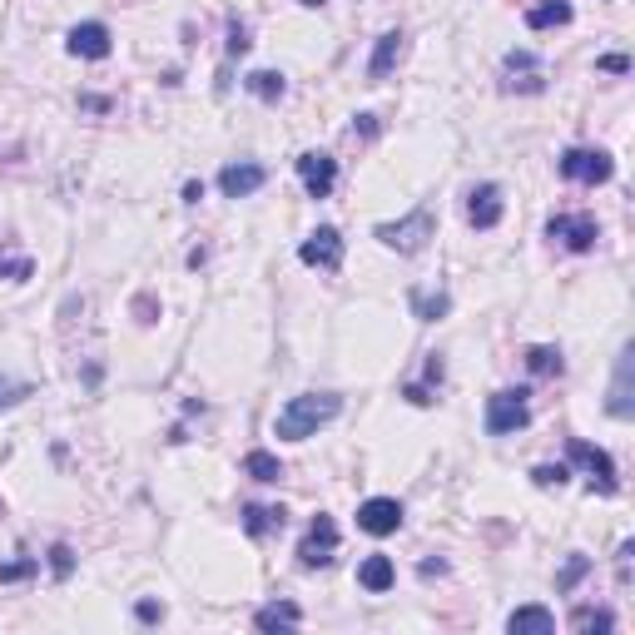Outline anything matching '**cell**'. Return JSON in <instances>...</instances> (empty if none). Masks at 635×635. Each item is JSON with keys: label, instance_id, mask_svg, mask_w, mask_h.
I'll return each instance as SVG.
<instances>
[{"label": "cell", "instance_id": "1", "mask_svg": "<svg viewBox=\"0 0 635 635\" xmlns=\"http://www.w3.org/2000/svg\"><path fill=\"white\" fill-rule=\"evenodd\" d=\"M338 412H343V397H338V392H303V397H293V402L278 412V437H283V442H303V437H313L318 427H328Z\"/></svg>", "mask_w": 635, "mask_h": 635}, {"label": "cell", "instance_id": "2", "mask_svg": "<svg viewBox=\"0 0 635 635\" xmlns=\"http://www.w3.org/2000/svg\"><path fill=\"white\" fill-rule=\"evenodd\" d=\"M571 462L576 467H586V477H591V492H601V497H616V462L601 452V447H591V442H581V437H571Z\"/></svg>", "mask_w": 635, "mask_h": 635}, {"label": "cell", "instance_id": "3", "mask_svg": "<svg viewBox=\"0 0 635 635\" xmlns=\"http://www.w3.org/2000/svg\"><path fill=\"white\" fill-rule=\"evenodd\" d=\"M378 239L387 249H397V254H417L432 239V209H417L402 224H378Z\"/></svg>", "mask_w": 635, "mask_h": 635}, {"label": "cell", "instance_id": "4", "mask_svg": "<svg viewBox=\"0 0 635 635\" xmlns=\"http://www.w3.org/2000/svg\"><path fill=\"white\" fill-rule=\"evenodd\" d=\"M561 174L576 184H606L616 174V159L606 149H566L561 154Z\"/></svg>", "mask_w": 635, "mask_h": 635}, {"label": "cell", "instance_id": "5", "mask_svg": "<svg viewBox=\"0 0 635 635\" xmlns=\"http://www.w3.org/2000/svg\"><path fill=\"white\" fill-rule=\"evenodd\" d=\"M338 556V521L333 516H313V526H308V536H303V546H298V561L308 566V571H318V566H328Z\"/></svg>", "mask_w": 635, "mask_h": 635}, {"label": "cell", "instance_id": "6", "mask_svg": "<svg viewBox=\"0 0 635 635\" xmlns=\"http://www.w3.org/2000/svg\"><path fill=\"white\" fill-rule=\"evenodd\" d=\"M531 422V407H526V392L516 387V392H497L492 402H487V432L492 437H507V432H521Z\"/></svg>", "mask_w": 635, "mask_h": 635}, {"label": "cell", "instance_id": "7", "mask_svg": "<svg viewBox=\"0 0 635 635\" xmlns=\"http://www.w3.org/2000/svg\"><path fill=\"white\" fill-rule=\"evenodd\" d=\"M546 234H551V239H561L571 254H591V249H596V239H601V229H596V219H591V214H556V219L546 224Z\"/></svg>", "mask_w": 635, "mask_h": 635}, {"label": "cell", "instance_id": "8", "mask_svg": "<svg viewBox=\"0 0 635 635\" xmlns=\"http://www.w3.org/2000/svg\"><path fill=\"white\" fill-rule=\"evenodd\" d=\"M298 179L313 199H328L333 184H338V159L323 154V149H308V154H298Z\"/></svg>", "mask_w": 635, "mask_h": 635}, {"label": "cell", "instance_id": "9", "mask_svg": "<svg viewBox=\"0 0 635 635\" xmlns=\"http://www.w3.org/2000/svg\"><path fill=\"white\" fill-rule=\"evenodd\" d=\"M110 45H115V35H110V25H100V20L75 25V30H70V40H65V50H70V55H80V60H105V55H110Z\"/></svg>", "mask_w": 635, "mask_h": 635}, {"label": "cell", "instance_id": "10", "mask_svg": "<svg viewBox=\"0 0 635 635\" xmlns=\"http://www.w3.org/2000/svg\"><path fill=\"white\" fill-rule=\"evenodd\" d=\"M298 258H303L308 268H328V273H333V268L343 263V239H338V229H328V224H323L318 234H308V239H303V249H298Z\"/></svg>", "mask_w": 635, "mask_h": 635}, {"label": "cell", "instance_id": "11", "mask_svg": "<svg viewBox=\"0 0 635 635\" xmlns=\"http://www.w3.org/2000/svg\"><path fill=\"white\" fill-rule=\"evenodd\" d=\"M358 526H363L368 536H392V531L402 526V507H397L392 497H373V502L358 507Z\"/></svg>", "mask_w": 635, "mask_h": 635}, {"label": "cell", "instance_id": "12", "mask_svg": "<svg viewBox=\"0 0 635 635\" xmlns=\"http://www.w3.org/2000/svg\"><path fill=\"white\" fill-rule=\"evenodd\" d=\"M467 219H472V229H497L502 224V189L497 184H477L472 199H467Z\"/></svg>", "mask_w": 635, "mask_h": 635}, {"label": "cell", "instance_id": "13", "mask_svg": "<svg viewBox=\"0 0 635 635\" xmlns=\"http://www.w3.org/2000/svg\"><path fill=\"white\" fill-rule=\"evenodd\" d=\"M263 179H268L263 164H229V169L219 174V189H224L229 199H249V194L263 189Z\"/></svg>", "mask_w": 635, "mask_h": 635}, {"label": "cell", "instance_id": "14", "mask_svg": "<svg viewBox=\"0 0 635 635\" xmlns=\"http://www.w3.org/2000/svg\"><path fill=\"white\" fill-rule=\"evenodd\" d=\"M611 417H631L635 412V397H631V348L616 358V382H611Z\"/></svg>", "mask_w": 635, "mask_h": 635}, {"label": "cell", "instance_id": "15", "mask_svg": "<svg viewBox=\"0 0 635 635\" xmlns=\"http://www.w3.org/2000/svg\"><path fill=\"white\" fill-rule=\"evenodd\" d=\"M392 581H397V566H392V556H382V551H378V556H368V561L358 566V586H363V591H373V596H382Z\"/></svg>", "mask_w": 635, "mask_h": 635}, {"label": "cell", "instance_id": "16", "mask_svg": "<svg viewBox=\"0 0 635 635\" xmlns=\"http://www.w3.org/2000/svg\"><path fill=\"white\" fill-rule=\"evenodd\" d=\"M507 631L511 635H521V631L551 635V631H556V616H551L546 606H521V611H511V616H507Z\"/></svg>", "mask_w": 635, "mask_h": 635}, {"label": "cell", "instance_id": "17", "mask_svg": "<svg viewBox=\"0 0 635 635\" xmlns=\"http://www.w3.org/2000/svg\"><path fill=\"white\" fill-rule=\"evenodd\" d=\"M526 25L531 30H551V25H571V0H536L526 10Z\"/></svg>", "mask_w": 635, "mask_h": 635}, {"label": "cell", "instance_id": "18", "mask_svg": "<svg viewBox=\"0 0 635 635\" xmlns=\"http://www.w3.org/2000/svg\"><path fill=\"white\" fill-rule=\"evenodd\" d=\"M397 60H402V35L387 30V35L378 40V50H373V60H368V75H373V80H387Z\"/></svg>", "mask_w": 635, "mask_h": 635}, {"label": "cell", "instance_id": "19", "mask_svg": "<svg viewBox=\"0 0 635 635\" xmlns=\"http://www.w3.org/2000/svg\"><path fill=\"white\" fill-rule=\"evenodd\" d=\"M283 521H288V511H283V507H258V502H249V507H244V531H249V536L283 531Z\"/></svg>", "mask_w": 635, "mask_h": 635}, {"label": "cell", "instance_id": "20", "mask_svg": "<svg viewBox=\"0 0 635 635\" xmlns=\"http://www.w3.org/2000/svg\"><path fill=\"white\" fill-rule=\"evenodd\" d=\"M303 621V611L293 606V601H278V606H263L254 616V626L258 631H278V626H298Z\"/></svg>", "mask_w": 635, "mask_h": 635}, {"label": "cell", "instance_id": "21", "mask_svg": "<svg viewBox=\"0 0 635 635\" xmlns=\"http://www.w3.org/2000/svg\"><path fill=\"white\" fill-rule=\"evenodd\" d=\"M244 472H249L254 482H278V477H283V462H278L273 452H249V457H244Z\"/></svg>", "mask_w": 635, "mask_h": 635}, {"label": "cell", "instance_id": "22", "mask_svg": "<svg viewBox=\"0 0 635 635\" xmlns=\"http://www.w3.org/2000/svg\"><path fill=\"white\" fill-rule=\"evenodd\" d=\"M571 631H616V616L596 611V606H581V611H571Z\"/></svg>", "mask_w": 635, "mask_h": 635}, {"label": "cell", "instance_id": "23", "mask_svg": "<svg viewBox=\"0 0 635 635\" xmlns=\"http://www.w3.org/2000/svg\"><path fill=\"white\" fill-rule=\"evenodd\" d=\"M244 85H249V90H254L258 100H283V90H288V85H283V75H278V70H254V75H249V80H244Z\"/></svg>", "mask_w": 635, "mask_h": 635}, {"label": "cell", "instance_id": "24", "mask_svg": "<svg viewBox=\"0 0 635 635\" xmlns=\"http://www.w3.org/2000/svg\"><path fill=\"white\" fill-rule=\"evenodd\" d=\"M526 368H531L536 378H556V373H561V353H556V348H531V353H526Z\"/></svg>", "mask_w": 635, "mask_h": 635}, {"label": "cell", "instance_id": "25", "mask_svg": "<svg viewBox=\"0 0 635 635\" xmlns=\"http://www.w3.org/2000/svg\"><path fill=\"white\" fill-rule=\"evenodd\" d=\"M412 308H417V318H442L447 313V293H437V298H427V293H412Z\"/></svg>", "mask_w": 635, "mask_h": 635}, {"label": "cell", "instance_id": "26", "mask_svg": "<svg viewBox=\"0 0 635 635\" xmlns=\"http://www.w3.org/2000/svg\"><path fill=\"white\" fill-rule=\"evenodd\" d=\"M40 571V561L35 556H20V561H5L0 566V581H25V576H35Z\"/></svg>", "mask_w": 635, "mask_h": 635}, {"label": "cell", "instance_id": "27", "mask_svg": "<svg viewBox=\"0 0 635 635\" xmlns=\"http://www.w3.org/2000/svg\"><path fill=\"white\" fill-rule=\"evenodd\" d=\"M586 571H591V561H586V556H571V561H566V571L556 576V591H571V586H576Z\"/></svg>", "mask_w": 635, "mask_h": 635}, {"label": "cell", "instance_id": "28", "mask_svg": "<svg viewBox=\"0 0 635 635\" xmlns=\"http://www.w3.org/2000/svg\"><path fill=\"white\" fill-rule=\"evenodd\" d=\"M50 571L65 581V576L75 571V551H70V546H50Z\"/></svg>", "mask_w": 635, "mask_h": 635}, {"label": "cell", "instance_id": "29", "mask_svg": "<svg viewBox=\"0 0 635 635\" xmlns=\"http://www.w3.org/2000/svg\"><path fill=\"white\" fill-rule=\"evenodd\" d=\"M30 273H35L30 258H5V263H0V278H10V283H25Z\"/></svg>", "mask_w": 635, "mask_h": 635}, {"label": "cell", "instance_id": "30", "mask_svg": "<svg viewBox=\"0 0 635 635\" xmlns=\"http://www.w3.org/2000/svg\"><path fill=\"white\" fill-rule=\"evenodd\" d=\"M531 65H536V60H531L526 50H511V55H507V70H511V75H516V70H531ZM526 90H541V75H531V80H526Z\"/></svg>", "mask_w": 635, "mask_h": 635}, {"label": "cell", "instance_id": "31", "mask_svg": "<svg viewBox=\"0 0 635 635\" xmlns=\"http://www.w3.org/2000/svg\"><path fill=\"white\" fill-rule=\"evenodd\" d=\"M566 477H571V472H566L561 462H556V467H536V472H531V482H536V487H561Z\"/></svg>", "mask_w": 635, "mask_h": 635}, {"label": "cell", "instance_id": "32", "mask_svg": "<svg viewBox=\"0 0 635 635\" xmlns=\"http://www.w3.org/2000/svg\"><path fill=\"white\" fill-rule=\"evenodd\" d=\"M20 397H30V387H25V382L0 378V407H10V402H20Z\"/></svg>", "mask_w": 635, "mask_h": 635}, {"label": "cell", "instance_id": "33", "mask_svg": "<svg viewBox=\"0 0 635 635\" xmlns=\"http://www.w3.org/2000/svg\"><path fill=\"white\" fill-rule=\"evenodd\" d=\"M134 616H139L144 626H154V621H164V606H159V601H139V606H134Z\"/></svg>", "mask_w": 635, "mask_h": 635}, {"label": "cell", "instance_id": "34", "mask_svg": "<svg viewBox=\"0 0 635 635\" xmlns=\"http://www.w3.org/2000/svg\"><path fill=\"white\" fill-rule=\"evenodd\" d=\"M249 50V25H234L229 30V55H244Z\"/></svg>", "mask_w": 635, "mask_h": 635}, {"label": "cell", "instance_id": "35", "mask_svg": "<svg viewBox=\"0 0 635 635\" xmlns=\"http://www.w3.org/2000/svg\"><path fill=\"white\" fill-rule=\"evenodd\" d=\"M601 70H606V75H626V70H631V60H626V55H606V60H601Z\"/></svg>", "mask_w": 635, "mask_h": 635}, {"label": "cell", "instance_id": "36", "mask_svg": "<svg viewBox=\"0 0 635 635\" xmlns=\"http://www.w3.org/2000/svg\"><path fill=\"white\" fill-rule=\"evenodd\" d=\"M621 581H631V541L621 546Z\"/></svg>", "mask_w": 635, "mask_h": 635}, {"label": "cell", "instance_id": "37", "mask_svg": "<svg viewBox=\"0 0 635 635\" xmlns=\"http://www.w3.org/2000/svg\"><path fill=\"white\" fill-rule=\"evenodd\" d=\"M442 571H447V561H422V576H427V581H432V576H442Z\"/></svg>", "mask_w": 635, "mask_h": 635}, {"label": "cell", "instance_id": "38", "mask_svg": "<svg viewBox=\"0 0 635 635\" xmlns=\"http://www.w3.org/2000/svg\"><path fill=\"white\" fill-rule=\"evenodd\" d=\"M358 129L363 134H378V115H358Z\"/></svg>", "mask_w": 635, "mask_h": 635}, {"label": "cell", "instance_id": "39", "mask_svg": "<svg viewBox=\"0 0 635 635\" xmlns=\"http://www.w3.org/2000/svg\"><path fill=\"white\" fill-rule=\"evenodd\" d=\"M303 5H313V10H318V5H323V0H303Z\"/></svg>", "mask_w": 635, "mask_h": 635}]
</instances>
